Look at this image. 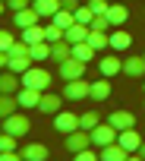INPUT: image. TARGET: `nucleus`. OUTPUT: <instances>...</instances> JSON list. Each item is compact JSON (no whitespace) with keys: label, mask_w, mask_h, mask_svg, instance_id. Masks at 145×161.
Instances as JSON below:
<instances>
[{"label":"nucleus","mask_w":145,"mask_h":161,"mask_svg":"<svg viewBox=\"0 0 145 161\" xmlns=\"http://www.w3.org/2000/svg\"><path fill=\"white\" fill-rule=\"evenodd\" d=\"M123 73L132 76V79H142L145 76V54H129L123 60Z\"/></svg>","instance_id":"obj_11"},{"label":"nucleus","mask_w":145,"mask_h":161,"mask_svg":"<svg viewBox=\"0 0 145 161\" xmlns=\"http://www.w3.org/2000/svg\"><path fill=\"white\" fill-rule=\"evenodd\" d=\"M25 7H32V0H7V10H25Z\"/></svg>","instance_id":"obj_38"},{"label":"nucleus","mask_w":145,"mask_h":161,"mask_svg":"<svg viewBox=\"0 0 145 161\" xmlns=\"http://www.w3.org/2000/svg\"><path fill=\"white\" fill-rule=\"evenodd\" d=\"M89 32H92V25H85V22H72V25L63 32V38H66L69 44H79V41L89 38Z\"/></svg>","instance_id":"obj_16"},{"label":"nucleus","mask_w":145,"mask_h":161,"mask_svg":"<svg viewBox=\"0 0 145 161\" xmlns=\"http://www.w3.org/2000/svg\"><path fill=\"white\" fill-rule=\"evenodd\" d=\"M32 63H35V60H32V51H29V44L19 38V41L10 47V66H7V69H13V73H19V76H22Z\"/></svg>","instance_id":"obj_1"},{"label":"nucleus","mask_w":145,"mask_h":161,"mask_svg":"<svg viewBox=\"0 0 145 161\" xmlns=\"http://www.w3.org/2000/svg\"><path fill=\"white\" fill-rule=\"evenodd\" d=\"M32 7L38 10V16H41V19H54V13L63 7V0H35Z\"/></svg>","instance_id":"obj_23"},{"label":"nucleus","mask_w":145,"mask_h":161,"mask_svg":"<svg viewBox=\"0 0 145 161\" xmlns=\"http://www.w3.org/2000/svg\"><path fill=\"white\" fill-rule=\"evenodd\" d=\"M10 66V51H0V69Z\"/></svg>","instance_id":"obj_39"},{"label":"nucleus","mask_w":145,"mask_h":161,"mask_svg":"<svg viewBox=\"0 0 145 161\" xmlns=\"http://www.w3.org/2000/svg\"><path fill=\"white\" fill-rule=\"evenodd\" d=\"M98 73L114 79L117 73H123V60H120L117 54H101V57H98Z\"/></svg>","instance_id":"obj_9"},{"label":"nucleus","mask_w":145,"mask_h":161,"mask_svg":"<svg viewBox=\"0 0 145 161\" xmlns=\"http://www.w3.org/2000/svg\"><path fill=\"white\" fill-rule=\"evenodd\" d=\"M98 123H101L98 111H82V114H79V126H82V130H89V133H92Z\"/></svg>","instance_id":"obj_30"},{"label":"nucleus","mask_w":145,"mask_h":161,"mask_svg":"<svg viewBox=\"0 0 145 161\" xmlns=\"http://www.w3.org/2000/svg\"><path fill=\"white\" fill-rule=\"evenodd\" d=\"M0 133H3V126H0Z\"/></svg>","instance_id":"obj_43"},{"label":"nucleus","mask_w":145,"mask_h":161,"mask_svg":"<svg viewBox=\"0 0 145 161\" xmlns=\"http://www.w3.org/2000/svg\"><path fill=\"white\" fill-rule=\"evenodd\" d=\"M72 57H79V60H98V51L89 44V41H79V44H72Z\"/></svg>","instance_id":"obj_28"},{"label":"nucleus","mask_w":145,"mask_h":161,"mask_svg":"<svg viewBox=\"0 0 145 161\" xmlns=\"http://www.w3.org/2000/svg\"><path fill=\"white\" fill-rule=\"evenodd\" d=\"M29 51H32V60H51V41H38Z\"/></svg>","instance_id":"obj_31"},{"label":"nucleus","mask_w":145,"mask_h":161,"mask_svg":"<svg viewBox=\"0 0 145 161\" xmlns=\"http://www.w3.org/2000/svg\"><path fill=\"white\" fill-rule=\"evenodd\" d=\"M63 7H66V10H72V13H76V10H79V0H63Z\"/></svg>","instance_id":"obj_40"},{"label":"nucleus","mask_w":145,"mask_h":161,"mask_svg":"<svg viewBox=\"0 0 145 161\" xmlns=\"http://www.w3.org/2000/svg\"><path fill=\"white\" fill-rule=\"evenodd\" d=\"M3 10H7V0H0V13H3Z\"/></svg>","instance_id":"obj_42"},{"label":"nucleus","mask_w":145,"mask_h":161,"mask_svg":"<svg viewBox=\"0 0 145 161\" xmlns=\"http://www.w3.org/2000/svg\"><path fill=\"white\" fill-rule=\"evenodd\" d=\"M142 89H145V86H142Z\"/></svg>","instance_id":"obj_46"},{"label":"nucleus","mask_w":145,"mask_h":161,"mask_svg":"<svg viewBox=\"0 0 145 161\" xmlns=\"http://www.w3.org/2000/svg\"><path fill=\"white\" fill-rule=\"evenodd\" d=\"M0 126H3V133H10V136H19V139H22V136L32 130V120H29L25 114H19V111H16V114H10L7 120H0Z\"/></svg>","instance_id":"obj_4"},{"label":"nucleus","mask_w":145,"mask_h":161,"mask_svg":"<svg viewBox=\"0 0 145 161\" xmlns=\"http://www.w3.org/2000/svg\"><path fill=\"white\" fill-rule=\"evenodd\" d=\"M19 111V98L16 95H7V92H0V120H7L10 114Z\"/></svg>","instance_id":"obj_26"},{"label":"nucleus","mask_w":145,"mask_h":161,"mask_svg":"<svg viewBox=\"0 0 145 161\" xmlns=\"http://www.w3.org/2000/svg\"><path fill=\"white\" fill-rule=\"evenodd\" d=\"M19 32H22L19 38H22L29 47H32V44H38V41H47V29H41L38 22H35V25H29V29H19Z\"/></svg>","instance_id":"obj_17"},{"label":"nucleus","mask_w":145,"mask_h":161,"mask_svg":"<svg viewBox=\"0 0 145 161\" xmlns=\"http://www.w3.org/2000/svg\"><path fill=\"white\" fill-rule=\"evenodd\" d=\"M16 98H19V108H25V111H38L41 92H38V89H29V86H22V89L16 92Z\"/></svg>","instance_id":"obj_13"},{"label":"nucleus","mask_w":145,"mask_h":161,"mask_svg":"<svg viewBox=\"0 0 145 161\" xmlns=\"http://www.w3.org/2000/svg\"><path fill=\"white\" fill-rule=\"evenodd\" d=\"M107 19H110V25L117 29V25H126V19H129V10L123 7V3H117V0H114V3H110V10L104 13Z\"/></svg>","instance_id":"obj_21"},{"label":"nucleus","mask_w":145,"mask_h":161,"mask_svg":"<svg viewBox=\"0 0 145 161\" xmlns=\"http://www.w3.org/2000/svg\"><path fill=\"white\" fill-rule=\"evenodd\" d=\"M0 152H19V136L0 133Z\"/></svg>","instance_id":"obj_32"},{"label":"nucleus","mask_w":145,"mask_h":161,"mask_svg":"<svg viewBox=\"0 0 145 161\" xmlns=\"http://www.w3.org/2000/svg\"><path fill=\"white\" fill-rule=\"evenodd\" d=\"M51 22H57V25H60V29L66 32V29H69L72 22H76V13H72V10H66V7H60V10L54 13V19H51Z\"/></svg>","instance_id":"obj_29"},{"label":"nucleus","mask_w":145,"mask_h":161,"mask_svg":"<svg viewBox=\"0 0 145 161\" xmlns=\"http://www.w3.org/2000/svg\"><path fill=\"white\" fill-rule=\"evenodd\" d=\"M107 123H114L117 130H129V126H136V114L132 111H110Z\"/></svg>","instance_id":"obj_18"},{"label":"nucleus","mask_w":145,"mask_h":161,"mask_svg":"<svg viewBox=\"0 0 145 161\" xmlns=\"http://www.w3.org/2000/svg\"><path fill=\"white\" fill-rule=\"evenodd\" d=\"M60 66V79L63 82H69V79H82L85 76V60H79V57H66L63 63H57Z\"/></svg>","instance_id":"obj_7"},{"label":"nucleus","mask_w":145,"mask_h":161,"mask_svg":"<svg viewBox=\"0 0 145 161\" xmlns=\"http://www.w3.org/2000/svg\"><path fill=\"white\" fill-rule=\"evenodd\" d=\"M22 86L38 89V92H47V89H51V73H47L44 66H29V69L22 73Z\"/></svg>","instance_id":"obj_2"},{"label":"nucleus","mask_w":145,"mask_h":161,"mask_svg":"<svg viewBox=\"0 0 145 161\" xmlns=\"http://www.w3.org/2000/svg\"><path fill=\"white\" fill-rule=\"evenodd\" d=\"M19 38L13 35V32H7V29H0V51H10L13 44H16Z\"/></svg>","instance_id":"obj_34"},{"label":"nucleus","mask_w":145,"mask_h":161,"mask_svg":"<svg viewBox=\"0 0 145 161\" xmlns=\"http://www.w3.org/2000/svg\"><path fill=\"white\" fill-rule=\"evenodd\" d=\"M63 98L66 101H85V98H92V82H85V76L82 79H69V82L63 86Z\"/></svg>","instance_id":"obj_3"},{"label":"nucleus","mask_w":145,"mask_h":161,"mask_svg":"<svg viewBox=\"0 0 145 161\" xmlns=\"http://www.w3.org/2000/svg\"><path fill=\"white\" fill-rule=\"evenodd\" d=\"M63 145H66V152H69V155H76V152H82V148H89V145H92V133L79 126V130H72V133H66Z\"/></svg>","instance_id":"obj_6"},{"label":"nucleus","mask_w":145,"mask_h":161,"mask_svg":"<svg viewBox=\"0 0 145 161\" xmlns=\"http://www.w3.org/2000/svg\"><path fill=\"white\" fill-rule=\"evenodd\" d=\"M110 3H114V0H110Z\"/></svg>","instance_id":"obj_45"},{"label":"nucleus","mask_w":145,"mask_h":161,"mask_svg":"<svg viewBox=\"0 0 145 161\" xmlns=\"http://www.w3.org/2000/svg\"><path fill=\"white\" fill-rule=\"evenodd\" d=\"M89 7L95 10V16H104L110 10V0H89Z\"/></svg>","instance_id":"obj_36"},{"label":"nucleus","mask_w":145,"mask_h":161,"mask_svg":"<svg viewBox=\"0 0 145 161\" xmlns=\"http://www.w3.org/2000/svg\"><path fill=\"white\" fill-rule=\"evenodd\" d=\"M117 136H120V130L114 126V123H98L95 130H92V145L95 148H104V145H110V142H117Z\"/></svg>","instance_id":"obj_5"},{"label":"nucleus","mask_w":145,"mask_h":161,"mask_svg":"<svg viewBox=\"0 0 145 161\" xmlns=\"http://www.w3.org/2000/svg\"><path fill=\"white\" fill-rule=\"evenodd\" d=\"M92 19H95V10H92L89 3L76 10V22H85V25H92Z\"/></svg>","instance_id":"obj_33"},{"label":"nucleus","mask_w":145,"mask_h":161,"mask_svg":"<svg viewBox=\"0 0 145 161\" xmlns=\"http://www.w3.org/2000/svg\"><path fill=\"white\" fill-rule=\"evenodd\" d=\"M129 44H132V35L117 25V29L110 32V47H114V51H129Z\"/></svg>","instance_id":"obj_22"},{"label":"nucleus","mask_w":145,"mask_h":161,"mask_svg":"<svg viewBox=\"0 0 145 161\" xmlns=\"http://www.w3.org/2000/svg\"><path fill=\"white\" fill-rule=\"evenodd\" d=\"M92 98L95 101H107L110 98V76H98L92 82Z\"/></svg>","instance_id":"obj_20"},{"label":"nucleus","mask_w":145,"mask_h":161,"mask_svg":"<svg viewBox=\"0 0 145 161\" xmlns=\"http://www.w3.org/2000/svg\"><path fill=\"white\" fill-rule=\"evenodd\" d=\"M117 142L132 155V152H139V145H142V136L136 133V126H129V130H120V136H117Z\"/></svg>","instance_id":"obj_14"},{"label":"nucleus","mask_w":145,"mask_h":161,"mask_svg":"<svg viewBox=\"0 0 145 161\" xmlns=\"http://www.w3.org/2000/svg\"><path fill=\"white\" fill-rule=\"evenodd\" d=\"M22 89V76L13 73V69H3L0 73V92H7V95H16Z\"/></svg>","instance_id":"obj_12"},{"label":"nucleus","mask_w":145,"mask_h":161,"mask_svg":"<svg viewBox=\"0 0 145 161\" xmlns=\"http://www.w3.org/2000/svg\"><path fill=\"white\" fill-rule=\"evenodd\" d=\"M44 158H47V145L41 142H29L22 148V161H44Z\"/></svg>","instance_id":"obj_25"},{"label":"nucleus","mask_w":145,"mask_h":161,"mask_svg":"<svg viewBox=\"0 0 145 161\" xmlns=\"http://www.w3.org/2000/svg\"><path fill=\"white\" fill-rule=\"evenodd\" d=\"M44 29H47V41H51V44H54V41H60V38H63V29H60V25H57V22H51V19H47V25H44Z\"/></svg>","instance_id":"obj_35"},{"label":"nucleus","mask_w":145,"mask_h":161,"mask_svg":"<svg viewBox=\"0 0 145 161\" xmlns=\"http://www.w3.org/2000/svg\"><path fill=\"white\" fill-rule=\"evenodd\" d=\"M85 41H89V44H92V47H95V51L101 54L104 47H110V32H98V29H92Z\"/></svg>","instance_id":"obj_27"},{"label":"nucleus","mask_w":145,"mask_h":161,"mask_svg":"<svg viewBox=\"0 0 145 161\" xmlns=\"http://www.w3.org/2000/svg\"><path fill=\"white\" fill-rule=\"evenodd\" d=\"M101 161H129V152L120 142H110V145L101 148Z\"/></svg>","instance_id":"obj_19"},{"label":"nucleus","mask_w":145,"mask_h":161,"mask_svg":"<svg viewBox=\"0 0 145 161\" xmlns=\"http://www.w3.org/2000/svg\"><path fill=\"white\" fill-rule=\"evenodd\" d=\"M63 108V95H54L51 89L41 92V101H38V114H57Z\"/></svg>","instance_id":"obj_10"},{"label":"nucleus","mask_w":145,"mask_h":161,"mask_svg":"<svg viewBox=\"0 0 145 161\" xmlns=\"http://www.w3.org/2000/svg\"><path fill=\"white\" fill-rule=\"evenodd\" d=\"M32 3H35V0H32Z\"/></svg>","instance_id":"obj_44"},{"label":"nucleus","mask_w":145,"mask_h":161,"mask_svg":"<svg viewBox=\"0 0 145 161\" xmlns=\"http://www.w3.org/2000/svg\"><path fill=\"white\" fill-rule=\"evenodd\" d=\"M92 29H98V32H110L114 25H110L107 16H95V19H92Z\"/></svg>","instance_id":"obj_37"},{"label":"nucleus","mask_w":145,"mask_h":161,"mask_svg":"<svg viewBox=\"0 0 145 161\" xmlns=\"http://www.w3.org/2000/svg\"><path fill=\"white\" fill-rule=\"evenodd\" d=\"M139 158L145 161V139H142V145H139Z\"/></svg>","instance_id":"obj_41"},{"label":"nucleus","mask_w":145,"mask_h":161,"mask_svg":"<svg viewBox=\"0 0 145 161\" xmlns=\"http://www.w3.org/2000/svg\"><path fill=\"white\" fill-rule=\"evenodd\" d=\"M41 16H38V10L35 7H25V10H16L13 13V22H16V29H29V25H35Z\"/></svg>","instance_id":"obj_15"},{"label":"nucleus","mask_w":145,"mask_h":161,"mask_svg":"<svg viewBox=\"0 0 145 161\" xmlns=\"http://www.w3.org/2000/svg\"><path fill=\"white\" fill-rule=\"evenodd\" d=\"M54 130L57 133H72V130H79V114L76 111H57L54 114Z\"/></svg>","instance_id":"obj_8"},{"label":"nucleus","mask_w":145,"mask_h":161,"mask_svg":"<svg viewBox=\"0 0 145 161\" xmlns=\"http://www.w3.org/2000/svg\"><path fill=\"white\" fill-rule=\"evenodd\" d=\"M66 57H72V44H69L66 38H60V41H54V44H51V60H57V63H63Z\"/></svg>","instance_id":"obj_24"}]
</instances>
